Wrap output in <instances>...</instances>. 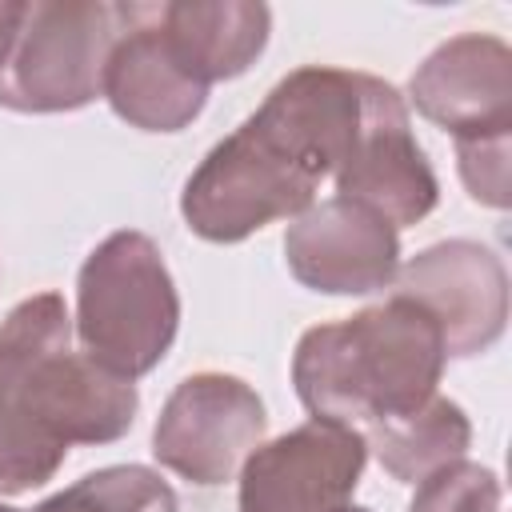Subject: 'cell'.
<instances>
[{
	"instance_id": "1",
	"label": "cell",
	"mask_w": 512,
	"mask_h": 512,
	"mask_svg": "<svg viewBox=\"0 0 512 512\" xmlns=\"http://www.w3.org/2000/svg\"><path fill=\"white\" fill-rule=\"evenodd\" d=\"M380 76L304 64L192 168L180 216L208 244H240L264 224L296 220L316 204L320 180L356 148Z\"/></svg>"
},
{
	"instance_id": "2",
	"label": "cell",
	"mask_w": 512,
	"mask_h": 512,
	"mask_svg": "<svg viewBox=\"0 0 512 512\" xmlns=\"http://www.w3.org/2000/svg\"><path fill=\"white\" fill-rule=\"evenodd\" d=\"M140 392L76 348L60 292L0 320V496L48 484L72 444H112L136 424Z\"/></svg>"
},
{
	"instance_id": "3",
	"label": "cell",
	"mask_w": 512,
	"mask_h": 512,
	"mask_svg": "<svg viewBox=\"0 0 512 512\" xmlns=\"http://www.w3.org/2000/svg\"><path fill=\"white\" fill-rule=\"evenodd\" d=\"M444 364L436 320L392 292L384 304L308 328L292 352V388L312 420L364 436L372 424L432 400Z\"/></svg>"
},
{
	"instance_id": "4",
	"label": "cell",
	"mask_w": 512,
	"mask_h": 512,
	"mask_svg": "<svg viewBox=\"0 0 512 512\" xmlns=\"http://www.w3.org/2000/svg\"><path fill=\"white\" fill-rule=\"evenodd\" d=\"M76 348L120 380L148 376L180 332V292L152 236L120 228L76 272Z\"/></svg>"
},
{
	"instance_id": "5",
	"label": "cell",
	"mask_w": 512,
	"mask_h": 512,
	"mask_svg": "<svg viewBox=\"0 0 512 512\" xmlns=\"http://www.w3.org/2000/svg\"><path fill=\"white\" fill-rule=\"evenodd\" d=\"M136 16L140 4L28 0L20 36L0 68V108L28 116L88 108L104 88L112 44Z\"/></svg>"
},
{
	"instance_id": "6",
	"label": "cell",
	"mask_w": 512,
	"mask_h": 512,
	"mask_svg": "<svg viewBox=\"0 0 512 512\" xmlns=\"http://www.w3.org/2000/svg\"><path fill=\"white\" fill-rule=\"evenodd\" d=\"M268 416L256 388L228 372H192L164 400L152 428V456L200 484L216 488L240 472L248 452L264 444Z\"/></svg>"
},
{
	"instance_id": "7",
	"label": "cell",
	"mask_w": 512,
	"mask_h": 512,
	"mask_svg": "<svg viewBox=\"0 0 512 512\" xmlns=\"http://www.w3.org/2000/svg\"><path fill=\"white\" fill-rule=\"evenodd\" d=\"M368 464V444L356 428L308 420L268 444H256L240 464V512H368L352 504Z\"/></svg>"
},
{
	"instance_id": "8",
	"label": "cell",
	"mask_w": 512,
	"mask_h": 512,
	"mask_svg": "<svg viewBox=\"0 0 512 512\" xmlns=\"http://www.w3.org/2000/svg\"><path fill=\"white\" fill-rule=\"evenodd\" d=\"M396 296L420 304L456 360L488 352L508 324V268L480 240H440L396 268Z\"/></svg>"
},
{
	"instance_id": "9",
	"label": "cell",
	"mask_w": 512,
	"mask_h": 512,
	"mask_svg": "<svg viewBox=\"0 0 512 512\" xmlns=\"http://www.w3.org/2000/svg\"><path fill=\"white\" fill-rule=\"evenodd\" d=\"M288 272L324 296L384 292L400 268V232L372 208L328 196L300 212L284 232Z\"/></svg>"
},
{
	"instance_id": "10",
	"label": "cell",
	"mask_w": 512,
	"mask_h": 512,
	"mask_svg": "<svg viewBox=\"0 0 512 512\" xmlns=\"http://www.w3.org/2000/svg\"><path fill=\"white\" fill-rule=\"evenodd\" d=\"M452 140L512 136V48L492 32L436 44L408 80V100Z\"/></svg>"
},
{
	"instance_id": "11",
	"label": "cell",
	"mask_w": 512,
	"mask_h": 512,
	"mask_svg": "<svg viewBox=\"0 0 512 512\" xmlns=\"http://www.w3.org/2000/svg\"><path fill=\"white\" fill-rule=\"evenodd\" d=\"M332 184L336 196L380 212L396 232L420 224L440 204V180L412 136L404 96L388 80H380L356 148L336 168Z\"/></svg>"
},
{
	"instance_id": "12",
	"label": "cell",
	"mask_w": 512,
	"mask_h": 512,
	"mask_svg": "<svg viewBox=\"0 0 512 512\" xmlns=\"http://www.w3.org/2000/svg\"><path fill=\"white\" fill-rule=\"evenodd\" d=\"M100 96L140 132H180L204 112L208 88L172 56L160 32V4H140L132 28L112 44Z\"/></svg>"
},
{
	"instance_id": "13",
	"label": "cell",
	"mask_w": 512,
	"mask_h": 512,
	"mask_svg": "<svg viewBox=\"0 0 512 512\" xmlns=\"http://www.w3.org/2000/svg\"><path fill=\"white\" fill-rule=\"evenodd\" d=\"M160 32L180 68L212 88L244 76L260 60L272 8L260 0H172L160 4Z\"/></svg>"
},
{
	"instance_id": "14",
	"label": "cell",
	"mask_w": 512,
	"mask_h": 512,
	"mask_svg": "<svg viewBox=\"0 0 512 512\" xmlns=\"http://www.w3.org/2000/svg\"><path fill=\"white\" fill-rule=\"evenodd\" d=\"M364 444H368V452L380 460V468L392 480L420 484L436 468L468 456V448H472V420H468V412L456 400L436 392L420 408L372 424L364 432Z\"/></svg>"
},
{
	"instance_id": "15",
	"label": "cell",
	"mask_w": 512,
	"mask_h": 512,
	"mask_svg": "<svg viewBox=\"0 0 512 512\" xmlns=\"http://www.w3.org/2000/svg\"><path fill=\"white\" fill-rule=\"evenodd\" d=\"M32 512H180V496L144 464H108L40 500Z\"/></svg>"
},
{
	"instance_id": "16",
	"label": "cell",
	"mask_w": 512,
	"mask_h": 512,
	"mask_svg": "<svg viewBox=\"0 0 512 512\" xmlns=\"http://www.w3.org/2000/svg\"><path fill=\"white\" fill-rule=\"evenodd\" d=\"M504 484L476 460H452L416 484L408 512H500Z\"/></svg>"
},
{
	"instance_id": "17",
	"label": "cell",
	"mask_w": 512,
	"mask_h": 512,
	"mask_svg": "<svg viewBox=\"0 0 512 512\" xmlns=\"http://www.w3.org/2000/svg\"><path fill=\"white\" fill-rule=\"evenodd\" d=\"M508 148H512V136L456 140V168H460V180H464L468 196L484 208H496V212H504L512 204Z\"/></svg>"
},
{
	"instance_id": "18",
	"label": "cell",
	"mask_w": 512,
	"mask_h": 512,
	"mask_svg": "<svg viewBox=\"0 0 512 512\" xmlns=\"http://www.w3.org/2000/svg\"><path fill=\"white\" fill-rule=\"evenodd\" d=\"M24 8H28V0H0V68H4V60H8L16 36H20Z\"/></svg>"
},
{
	"instance_id": "19",
	"label": "cell",
	"mask_w": 512,
	"mask_h": 512,
	"mask_svg": "<svg viewBox=\"0 0 512 512\" xmlns=\"http://www.w3.org/2000/svg\"><path fill=\"white\" fill-rule=\"evenodd\" d=\"M0 512H20V508H8V504H0Z\"/></svg>"
}]
</instances>
